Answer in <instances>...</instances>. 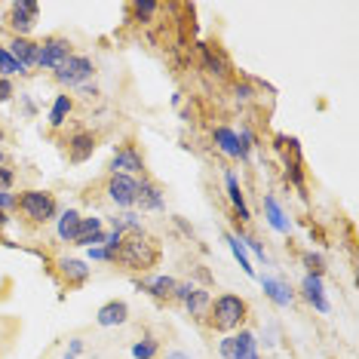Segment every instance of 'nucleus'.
<instances>
[{"label":"nucleus","instance_id":"obj_19","mask_svg":"<svg viewBox=\"0 0 359 359\" xmlns=\"http://www.w3.org/2000/svg\"><path fill=\"white\" fill-rule=\"evenodd\" d=\"M185 308H187V313H191L194 319H206L209 308H212V295H209L206 289H200V286H194L191 295L185 298Z\"/></svg>","mask_w":359,"mask_h":359},{"label":"nucleus","instance_id":"obj_5","mask_svg":"<svg viewBox=\"0 0 359 359\" xmlns=\"http://www.w3.org/2000/svg\"><path fill=\"white\" fill-rule=\"evenodd\" d=\"M71 56H74V49H71V40H65V37H47L43 43H37V68L43 71L62 68Z\"/></svg>","mask_w":359,"mask_h":359},{"label":"nucleus","instance_id":"obj_1","mask_svg":"<svg viewBox=\"0 0 359 359\" xmlns=\"http://www.w3.org/2000/svg\"><path fill=\"white\" fill-rule=\"evenodd\" d=\"M117 261L126 264L129 270H151V267L160 264V243H157L154 237H148L145 231L123 233Z\"/></svg>","mask_w":359,"mask_h":359},{"label":"nucleus","instance_id":"obj_20","mask_svg":"<svg viewBox=\"0 0 359 359\" xmlns=\"http://www.w3.org/2000/svg\"><path fill=\"white\" fill-rule=\"evenodd\" d=\"M261 289H264V295L270 298L277 308H289V304H292V292H289V286H286L283 279L264 277V279H261Z\"/></svg>","mask_w":359,"mask_h":359},{"label":"nucleus","instance_id":"obj_32","mask_svg":"<svg viewBox=\"0 0 359 359\" xmlns=\"http://www.w3.org/2000/svg\"><path fill=\"white\" fill-rule=\"evenodd\" d=\"M301 261H304V267H308L310 277H323V273H325V261L319 258V255H313V252H308Z\"/></svg>","mask_w":359,"mask_h":359},{"label":"nucleus","instance_id":"obj_41","mask_svg":"<svg viewBox=\"0 0 359 359\" xmlns=\"http://www.w3.org/2000/svg\"><path fill=\"white\" fill-rule=\"evenodd\" d=\"M166 359H194L191 354H185V350H169Z\"/></svg>","mask_w":359,"mask_h":359},{"label":"nucleus","instance_id":"obj_15","mask_svg":"<svg viewBox=\"0 0 359 359\" xmlns=\"http://www.w3.org/2000/svg\"><path fill=\"white\" fill-rule=\"evenodd\" d=\"M129 319V308L123 301H108L102 304L99 313H95V323L102 325V329H111V325H123Z\"/></svg>","mask_w":359,"mask_h":359},{"label":"nucleus","instance_id":"obj_27","mask_svg":"<svg viewBox=\"0 0 359 359\" xmlns=\"http://www.w3.org/2000/svg\"><path fill=\"white\" fill-rule=\"evenodd\" d=\"M227 243H231V252L237 255V261H240V267H243V273L246 277H255V267H252V261H249V252H246V246L240 243L233 233H227Z\"/></svg>","mask_w":359,"mask_h":359},{"label":"nucleus","instance_id":"obj_24","mask_svg":"<svg viewBox=\"0 0 359 359\" xmlns=\"http://www.w3.org/2000/svg\"><path fill=\"white\" fill-rule=\"evenodd\" d=\"M175 286H178V279H172V277H166V273H160V277L148 279V283L141 286V289L151 292V295L160 298V301H169V298L175 295Z\"/></svg>","mask_w":359,"mask_h":359},{"label":"nucleus","instance_id":"obj_39","mask_svg":"<svg viewBox=\"0 0 359 359\" xmlns=\"http://www.w3.org/2000/svg\"><path fill=\"white\" fill-rule=\"evenodd\" d=\"M86 255H89V261H114L108 255V252L102 249V246H95V249H86Z\"/></svg>","mask_w":359,"mask_h":359},{"label":"nucleus","instance_id":"obj_23","mask_svg":"<svg viewBox=\"0 0 359 359\" xmlns=\"http://www.w3.org/2000/svg\"><path fill=\"white\" fill-rule=\"evenodd\" d=\"M71 111H74V99H71L68 93L56 95V102H52V111H49V126H52V129H62L65 123H68Z\"/></svg>","mask_w":359,"mask_h":359},{"label":"nucleus","instance_id":"obj_35","mask_svg":"<svg viewBox=\"0 0 359 359\" xmlns=\"http://www.w3.org/2000/svg\"><path fill=\"white\" fill-rule=\"evenodd\" d=\"M286 175L292 178V185H295V187H304V172H301L298 163H289V166H286Z\"/></svg>","mask_w":359,"mask_h":359},{"label":"nucleus","instance_id":"obj_22","mask_svg":"<svg viewBox=\"0 0 359 359\" xmlns=\"http://www.w3.org/2000/svg\"><path fill=\"white\" fill-rule=\"evenodd\" d=\"M80 221H83V215L77 212V209H68V212H62V218H58V227H56L58 240H65V243H74L77 231H80Z\"/></svg>","mask_w":359,"mask_h":359},{"label":"nucleus","instance_id":"obj_7","mask_svg":"<svg viewBox=\"0 0 359 359\" xmlns=\"http://www.w3.org/2000/svg\"><path fill=\"white\" fill-rule=\"evenodd\" d=\"M37 16H40V3H34V0H19V3H12L10 6L12 37H28L37 25Z\"/></svg>","mask_w":359,"mask_h":359},{"label":"nucleus","instance_id":"obj_9","mask_svg":"<svg viewBox=\"0 0 359 359\" xmlns=\"http://www.w3.org/2000/svg\"><path fill=\"white\" fill-rule=\"evenodd\" d=\"M111 175H129V178L145 175V160H141V154L135 151V145L117 148L114 160H111Z\"/></svg>","mask_w":359,"mask_h":359},{"label":"nucleus","instance_id":"obj_36","mask_svg":"<svg viewBox=\"0 0 359 359\" xmlns=\"http://www.w3.org/2000/svg\"><path fill=\"white\" fill-rule=\"evenodd\" d=\"M12 181H16V172H12V169L3 163V166H0V191H10Z\"/></svg>","mask_w":359,"mask_h":359},{"label":"nucleus","instance_id":"obj_28","mask_svg":"<svg viewBox=\"0 0 359 359\" xmlns=\"http://www.w3.org/2000/svg\"><path fill=\"white\" fill-rule=\"evenodd\" d=\"M111 224H114V231H120V233L141 231V221H139V215H135V212H120V215H114V218H111Z\"/></svg>","mask_w":359,"mask_h":359},{"label":"nucleus","instance_id":"obj_12","mask_svg":"<svg viewBox=\"0 0 359 359\" xmlns=\"http://www.w3.org/2000/svg\"><path fill=\"white\" fill-rule=\"evenodd\" d=\"M301 295H304V301L313 304V310H319V313H329L332 310V304H329V295H325V286H323V277H304L301 279Z\"/></svg>","mask_w":359,"mask_h":359},{"label":"nucleus","instance_id":"obj_11","mask_svg":"<svg viewBox=\"0 0 359 359\" xmlns=\"http://www.w3.org/2000/svg\"><path fill=\"white\" fill-rule=\"evenodd\" d=\"M104 224L99 215H93V218H83L80 221V231H77L74 237V246H83V249H95V246H104Z\"/></svg>","mask_w":359,"mask_h":359},{"label":"nucleus","instance_id":"obj_40","mask_svg":"<svg viewBox=\"0 0 359 359\" xmlns=\"http://www.w3.org/2000/svg\"><path fill=\"white\" fill-rule=\"evenodd\" d=\"M71 356H77V354H83V341L80 338H74V341H71V350H68Z\"/></svg>","mask_w":359,"mask_h":359},{"label":"nucleus","instance_id":"obj_33","mask_svg":"<svg viewBox=\"0 0 359 359\" xmlns=\"http://www.w3.org/2000/svg\"><path fill=\"white\" fill-rule=\"evenodd\" d=\"M120 243H123V233H120V231H111L108 237H104V246H102V249H104L111 258L117 261V252H120Z\"/></svg>","mask_w":359,"mask_h":359},{"label":"nucleus","instance_id":"obj_21","mask_svg":"<svg viewBox=\"0 0 359 359\" xmlns=\"http://www.w3.org/2000/svg\"><path fill=\"white\" fill-rule=\"evenodd\" d=\"M264 215H267V224H270L273 231L289 233V218H286L283 206L277 203V197H273V194H267V197H264Z\"/></svg>","mask_w":359,"mask_h":359},{"label":"nucleus","instance_id":"obj_6","mask_svg":"<svg viewBox=\"0 0 359 359\" xmlns=\"http://www.w3.org/2000/svg\"><path fill=\"white\" fill-rule=\"evenodd\" d=\"M108 200L114 203L117 209L129 212L135 209V194H139V178H129V175H111L108 178V187H104Z\"/></svg>","mask_w":359,"mask_h":359},{"label":"nucleus","instance_id":"obj_29","mask_svg":"<svg viewBox=\"0 0 359 359\" xmlns=\"http://www.w3.org/2000/svg\"><path fill=\"white\" fill-rule=\"evenodd\" d=\"M129 10H132L135 22H151L154 12L160 10V3H154V0H135V3L129 6Z\"/></svg>","mask_w":359,"mask_h":359},{"label":"nucleus","instance_id":"obj_26","mask_svg":"<svg viewBox=\"0 0 359 359\" xmlns=\"http://www.w3.org/2000/svg\"><path fill=\"white\" fill-rule=\"evenodd\" d=\"M25 77V74H31V71H25L22 65L16 62V58L10 56V49L6 47H0V77H6V80H12V77Z\"/></svg>","mask_w":359,"mask_h":359},{"label":"nucleus","instance_id":"obj_25","mask_svg":"<svg viewBox=\"0 0 359 359\" xmlns=\"http://www.w3.org/2000/svg\"><path fill=\"white\" fill-rule=\"evenodd\" d=\"M200 56H203V68L209 71V74H215V77H224L227 74V62L212 47H206V43H203V47H200Z\"/></svg>","mask_w":359,"mask_h":359},{"label":"nucleus","instance_id":"obj_37","mask_svg":"<svg viewBox=\"0 0 359 359\" xmlns=\"http://www.w3.org/2000/svg\"><path fill=\"white\" fill-rule=\"evenodd\" d=\"M12 95H16V86H12V80L0 77V104H3V102H10Z\"/></svg>","mask_w":359,"mask_h":359},{"label":"nucleus","instance_id":"obj_31","mask_svg":"<svg viewBox=\"0 0 359 359\" xmlns=\"http://www.w3.org/2000/svg\"><path fill=\"white\" fill-rule=\"evenodd\" d=\"M237 139H240V154H243V160H249V154H252V148H255V135H252V129H246V126H240V132H237Z\"/></svg>","mask_w":359,"mask_h":359},{"label":"nucleus","instance_id":"obj_38","mask_svg":"<svg viewBox=\"0 0 359 359\" xmlns=\"http://www.w3.org/2000/svg\"><path fill=\"white\" fill-rule=\"evenodd\" d=\"M16 206V194L12 191H0V212H10Z\"/></svg>","mask_w":359,"mask_h":359},{"label":"nucleus","instance_id":"obj_42","mask_svg":"<svg viewBox=\"0 0 359 359\" xmlns=\"http://www.w3.org/2000/svg\"><path fill=\"white\" fill-rule=\"evenodd\" d=\"M6 224H10V215H6V212H0V227H6Z\"/></svg>","mask_w":359,"mask_h":359},{"label":"nucleus","instance_id":"obj_17","mask_svg":"<svg viewBox=\"0 0 359 359\" xmlns=\"http://www.w3.org/2000/svg\"><path fill=\"white\" fill-rule=\"evenodd\" d=\"M95 151V135L93 132H77L74 139L68 141V157L74 163H83V160H89Z\"/></svg>","mask_w":359,"mask_h":359},{"label":"nucleus","instance_id":"obj_8","mask_svg":"<svg viewBox=\"0 0 359 359\" xmlns=\"http://www.w3.org/2000/svg\"><path fill=\"white\" fill-rule=\"evenodd\" d=\"M218 354H221V359H246L249 354H258L255 332L243 329L240 335H227L224 341L218 344Z\"/></svg>","mask_w":359,"mask_h":359},{"label":"nucleus","instance_id":"obj_4","mask_svg":"<svg viewBox=\"0 0 359 359\" xmlns=\"http://www.w3.org/2000/svg\"><path fill=\"white\" fill-rule=\"evenodd\" d=\"M93 74H95L93 58H89V56H77V52L62 65V68L52 71V77H56L58 86H68V89L86 86V80H93Z\"/></svg>","mask_w":359,"mask_h":359},{"label":"nucleus","instance_id":"obj_13","mask_svg":"<svg viewBox=\"0 0 359 359\" xmlns=\"http://www.w3.org/2000/svg\"><path fill=\"white\" fill-rule=\"evenodd\" d=\"M6 49H10V56L16 58L25 71L37 68V40H31V37H12V40L6 43Z\"/></svg>","mask_w":359,"mask_h":359},{"label":"nucleus","instance_id":"obj_43","mask_svg":"<svg viewBox=\"0 0 359 359\" xmlns=\"http://www.w3.org/2000/svg\"><path fill=\"white\" fill-rule=\"evenodd\" d=\"M0 141H3V132H0ZM0 166H3V151H0Z\"/></svg>","mask_w":359,"mask_h":359},{"label":"nucleus","instance_id":"obj_45","mask_svg":"<svg viewBox=\"0 0 359 359\" xmlns=\"http://www.w3.org/2000/svg\"><path fill=\"white\" fill-rule=\"evenodd\" d=\"M65 359H77V356H71V354H65Z\"/></svg>","mask_w":359,"mask_h":359},{"label":"nucleus","instance_id":"obj_10","mask_svg":"<svg viewBox=\"0 0 359 359\" xmlns=\"http://www.w3.org/2000/svg\"><path fill=\"white\" fill-rule=\"evenodd\" d=\"M135 206H139L141 212H163V209H166V197H163L160 185L141 175L139 178V194H135Z\"/></svg>","mask_w":359,"mask_h":359},{"label":"nucleus","instance_id":"obj_16","mask_svg":"<svg viewBox=\"0 0 359 359\" xmlns=\"http://www.w3.org/2000/svg\"><path fill=\"white\" fill-rule=\"evenodd\" d=\"M224 187H227V200H231V206L237 209V215H240V221H249L252 218V212H249V206H246V197H243V187H240V181H237V175L233 172H227L224 175Z\"/></svg>","mask_w":359,"mask_h":359},{"label":"nucleus","instance_id":"obj_2","mask_svg":"<svg viewBox=\"0 0 359 359\" xmlns=\"http://www.w3.org/2000/svg\"><path fill=\"white\" fill-rule=\"evenodd\" d=\"M249 316V304L240 295H218L209 308V323L218 332H233L243 325V319Z\"/></svg>","mask_w":359,"mask_h":359},{"label":"nucleus","instance_id":"obj_3","mask_svg":"<svg viewBox=\"0 0 359 359\" xmlns=\"http://www.w3.org/2000/svg\"><path fill=\"white\" fill-rule=\"evenodd\" d=\"M16 206L22 209V215L31 221V224H49L58 212L56 197L47 191H22L16 197Z\"/></svg>","mask_w":359,"mask_h":359},{"label":"nucleus","instance_id":"obj_34","mask_svg":"<svg viewBox=\"0 0 359 359\" xmlns=\"http://www.w3.org/2000/svg\"><path fill=\"white\" fill-rule=\"evenodd\" d=\"M233 93H237V102H252L255 99V89L249 86V83H237V86H233Z\"/></svg>","mask_w":359,"mask_h":359},{"label":"nucleus","instance_id":"obj_44","mask_svg":"<svg viewBox=\"0 0 359 359\" xmlns=\"http://www.w3.org/2000/svg\"><path fill=\"white\" fill-rule=\"evenodd\" d=\"M246 359H261V356H258V354H249V356H246Z\"/></svg>","mask_w":359,"mask_h":359},{"label":"nucleus","instance_id":"obj_30","mask_svg":"<svg viewBox=\"0 0 359 359\" xmlns=\"http://www.w3.org/2000/svg\"><path fill=\"white\" fill-rule=\"evenodd\" d=\"M157 350H160V344H157L154 338H145V341H139V344L132 347V356H135V359H154Z\"/></svg>","mask_w":359,"mask_h":359},{"label":"nucleus","instance_id":"obj_18","mask_svg":"<svg viewBox=\"0 0 359 359\" xmlns=\"http://www.w3.org/2000/svg\"><path fill=\"white\" fill-rule=\"evenodd\" d=\"M58 273H62L71 286H80L89 279V267H86V261H80V258H62L58 261Z\"/></svg>","mask_w":359,"mask_h":359},{"label":"nucleus","instance_id":"obj_14","mask_svg":"<svg viewBox=\"0 0 359 359\" xmlns=\"http://www.w3.org/2000/svg\"><path fill=\"white\" fill-rule=\"evenodd\" d=\"M212 145L218 148V151L224 154L227 160H243V154H240L237 129H231V126H215V129H212Z\"/></svg>","mask_w":359,"mask_h":359}]
</instances>
